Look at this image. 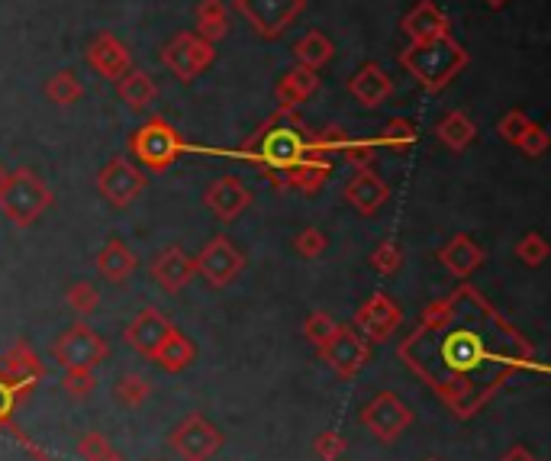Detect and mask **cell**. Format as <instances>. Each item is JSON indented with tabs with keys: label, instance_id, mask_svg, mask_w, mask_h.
I'll return each mask as SVG.
<instances>
[{
	"label": "cell",
	"instance_id": "cell-1",
	"mask_svg": "<svg viewBox=\"0 0 551 461\" xmlns=\"http://www.w3.org/2000/svg\"><path fill=\"white\" fill-rule=\"evenodd\" d=\"M310 129L297 117V110H274L271 117L261 123L255 133L245 142V155L252 158L258 171L284 187V171L297 165L303 155L310 152Z\"/></svg>",
	"mask_w": 551,
	"mask_h": 461
},
{
	"label": "cell",
	"instance_id": "cell-2",
	"mask_svg": "<svg viewBox=\"0 0 551 461\" xmlns=\"http://www.w3.org/2000/svg\"><path fill=\"white\" fill-rule=\"evenodd\" d=\"M468 52H464L461 42L448 36L439 39H426V42H410L400 52V65L416 78V84L429 94H439L442 88H448L461 68H468Z\"/></svg>",
	"mask_w": 551,
	"mask_h": 461
},
{
	"label": "cell",
	"instance_id": "cell-3",
	"mask_svg": "<svg viewBox=\"0 0 551 461\" xmlns=\"http://www.w3.org/2000/svg\"><path fill=\"white\" fill-rule=\"evenodd\" d=\"M49 207H52V187L33 168L10 171L4 184H0V213L17 229H29Z\"/></svg>",
	"mask_w": 551,
	"mask_h": 461
},
{
	"label": "cell",
	"instance_id": "cell-4",
	"mask_svg": "<svg viewBox=\"0 0 551 461\" xmlns=\"http://www.w3.org/2000/svg\"><path fill=\"white\" fill-rule=\"evenodd\" d=\"M129 152L139 158L145 171L162 175L184 152V139L165 117H149L133 136H129Z\"/></svg>",
	"mask_w": 551,
	"mask_h": 461
},
{
	"label": "cell",
	"instance_id": "cell-5",
	"mask_svg": "<svg viewBox=\"0 0 551 461\" xmlns=\"http://www.w3.org/2000/svg\"><path fill=\"white\" fill-rule=\"evenodd\" d=\"M232 10L261 39H281L300 13L307 10V0H232Z\"/></svg>",
	"mask_w": 551,
	"mask_h": 461
},
{
	"label": "cell",
	"instance_id": "cell-6",
	"mask_svg": "<svg viewBox=\"0 0 551 461\" xmlns=\"http://www.w3.org/2000/svg\"><path fill=\"white\" fill-rule=\"evenodd\" d=\"M49 352L62 368H97L100 362H107L110 345L97 329H91L87 323H75L52 342Z\"/></svg>",
	"mask_w": 551,
	"mask_h": 461
},
{
	"label": "cell",
	"instance_id": "cell-7",
	"mask_svg": "<svg viewBox=\"0 0 551 461\" xmlns=\"http://www.w3.org/2000/svg\"><path fill=\"white\" fill-rule=\"evenodd\" d=\"M171 452L181 461H210L223 445V432L207 423L203 413H187L168 436Z\"/></svg>",
	"mask_w": 551,
	"mask_h": 461
},
{
	"label": "cell",
	"instance_id": "cell-8",
	"mask_svg": "<svg viewBox=\"0 0 551 461\" xmlns=\"http://www.w3.org/2000/svg\"><path fill=\"white\" fill-rule=\"evenodd\" d=\"M361 426H365L377 442L390 445L413 426V410L406 407L394 391H381L371 403H365V410H361Z\"/></svg>",
	"mask_w": 551,
	"mask_h": 461
},
{
	"label": "cell",
	"instance_id": "cell-9",
	"mask_svg": "<svg viewBox=\"0 0 551 461\" xmlns=\"http://www.w3.org/2000/svg\"><path fill=\"white\" fill-rule=\"evenodd\" d=\"M216 59V46L197 33H178L168 46L162 49V65L171 71L178 81H194L207 71Z\"/></svg>",
	"mask_w": 551,
	"mask_h": 461
},
{
	"label": "cell",
	"instance_id": "cell-10",
	"mask_svg": "<svg viewBox=\"0 0 551 461\" xmlns=\"http://www.w3.org/2000/svg\"><path fill=\"white\" fill-rule=\"evenodd\" d=\"M319 355H323V362L336 371L339 378H355V374L371 362V345L355 326L339 323L336 333L323 342Z\"/></svg>",
	"mask_w": 551,
	"mask_h": 461
},
{
	"label": "cell",
	"instance_id": "cell-11",
	"mask_svg": "<svg viewBox=\"0 0 551 461\" xmlns=\"http://www.w3.org/2000/svg\"><path fill=\"white\" fill-rule=\"evenodd\" d=\"M97 191H100V197H104L110 207L126 210L145 191V171H139L126 155H116V158H110L104 168H100Z\"/></svg>",
	"mask_w": 551,
	"mask_h": 461
},
{
	"label": "cell",
	"instance_id": "cell-12",
	"mask_svg": "<svg viewBox=\"0 0 551 461\" xmlns=\"http://www.w3.org/2000/svg\"><path fill=\"white\" fill-rule=\"evenodd\" d=\"M197 275L210 287H226L245 271V255L232 246L229 236H213L207 246L194 255Z\"/></svg>",
	"mask_w": 551,
	"mask_h": 461
},
{
	"label": "cell",
	"instance_id": "cell-13",
	"mask_svg": "<svg viewBox=\"0 0 551 461\" xmlns=\"http://www.w3.org/2000/svg\"><path fill=\"white\" fill-rule=\"evenodd\" d=\"M400 320H403L400 304L390 294H384V291L371 294L365 304H361V310L355 313V326L371 342H387L390 336L397 333Z\"/></svg>",
	"mask_w": 551,
	"mask_h": 461
},
{
	"label": "cell",
	"instance_id": "cell-14",
	"mask_svg": "<svg viewBox=\"0 0 551 461\" xmlns=\"http://www.w3.org/2000/svg\"><path fill=\"white\" fill-rule=\"evenodd\" d=\"M203 207H207L220 223H232L252 207V191L242 184V178L223 175L203 191Z\"/></svg>",
	"mask_w": 551,
	"mask_h": 461
},
{
	"label": "cell",
	"instance_id": "cell-15",
	"mask_svg": "<svg viewBox=\"0 0 551 461\" xmlns=\"http://www.w3.org/2000/svg\"><path fill=\"white\" fill-rule=\"evenodd\" d=\"M84 62L91 65L100 78L116 81L123 78L129 68H133V55H129L126 42L113 33H97L91 42H87V52H84Z\"/></svg>",
	"mask_w": 551,
	"mask_h": 461
},
{
	"label": "cell",
	"instance_id": "cell-16",
	"mask_svg": "<svg viewBox=\"0 0 551 461\" xmlns=\"http://www.w3.org/2000/svg\"><path fill=\"white\" fill-rule=\"evenodd\" d=\"M174 333V323L168 320V316L162 310H155V307H145L139 316H133V323L126 326V345L133 352L145 355V358H152L158 349L165 345V339Z\"/></svg>",
	"mask_w": 551,
	"mask_h": 461
},
{
	"label": "cell",
	"instance_id": "cell-17",
	"mask_svg": "<svg viewBox=\"0 0 551 461\" xmlns=\"http://www.w3.org/2000/svg\"><path fill=\"white\" fill-rule=\"evenodd\" d=\"M149 275H152V281L162 287L165 294H181L184 287L194 281V275H197L194 255H187L181 246H168V249H162L152 258Z\"/></svg>",
	"mask_w": 551,
	"mask_h": 461
},
{
	"label": "cell",
	"instance_id": "cell-18",
	"mask_svg": "<svg viewBox=\"0 0 551 461\" xmlns=\"http://www.w3.org/2000/svg\"><path fill=\"white\" fill-rule=\"evenodd\" d=\"M342 197H345V204L355 207L361 216H374L387 204L390 187H387L384 178H377L371 168H365V171H355V178L345 184Z\"/></svg>",
	"mask_w": 551,
	"mask_h": 461
},
{
	"label": "cell",
	"instance_id": "cell-19",
	"mask_svg": "<svg viewBox=\"0 0 551 461\" xmlns=\"http://www.w3.org/2000/svg\"><path fill=\"white\" fill-rule=\"evenodd\" d=\"M403 33L410 36V42H426V39H439L452 33V20L432 4V0H419L416 7H410L403 13Z\"/></svg>",
	"mask_w": 551,
	"mask_h": 461
},
{
	"label": "cell",
	"instance_id": "cell-20",
	"mask_svg": "<svg viewBox=\"0 0 551 461\" xmlns=\"http://www.w3.org/2000/svg\"><path fill=\"white\" fill-rule=\"evenodd\" d=\"M348 94H352L361 107L374 110V107H381L384 100L394 97V81H390V75L381 65L368 62L355 71L352 81H348Z\"/></svg>",
	"mask_w": 551,
	"mask_h": 461
},
{
	"label": "cell",
	"instance_id": "cell-21",
	"mask_svg": "<svg viewBox=\"0 0 551 461\" xmlns=\"http://www.w3.org/2000/svg\"><path fill=\"white\" fill-rule=\"evenodd\" d=\"M439 262L452 271L455 278H471L477 268H481L484 262H487V255H484V249L477 246V242L468 236V233H458V236H452L445 242V246L439 249Z\"/></svg>",
	"mask_w": 551,
	"mask_h": 461
},
{
	"label": "cell",
	"instance_id": "cell-22",
	"mask_svg": "<svg viewBox=\"0 0 551 461\" xmlns=\"http://www.w3.org/2000/svg\"><path fill=\"white\" fill-rule=\"evenodd\" d=\"M332 175V162L326 155L307 152L297 165H290L284 171V187H294L300 194H316L319 187L326 184V178Z\"/></svg>",
	"mask_w": 551,
	"mask_h": 461
},
{
	"label": "cell",
	"instance_id": "cell-23",
	"mask_svg": "<svg viewBox=\"0 0 551 461\" xmlns=\"http://www.w3.org/2000/svg\"><path fill=\"white\" fill-rule=\"evenodd\" d=\"M0 371H4L7 378H13L17 384H23L26 391L36 381L46 378V368H42L39 355L33 352V345H29L26 339H20L17 345H10V352L0 358Z\"/></svg>",
	"mask_w": 551,
	"mask_h": 461
},
{
	"label": "cell",
	"instance_id": "cell-24",
	"mask_svg": "<svg viewBox=\"0 0 551 461\" xmlns=\"http://www.w3.org/2000/svg\"><path fill=\"white\" fill-rule=\"evenodd\" d=\"M316 88H319V71L297 65L278 81V88H274V100H278L281 110H297L300 104H307V100L316 94Z\"/></svg>",
	"mask_w": 551,
	"mask_h": 461
},
{
	"label": "cell",
	"instance_id": "cell-25",
	"mask_svg": "<svg viewBox=\"0 0 551 461\" xmlns=\"http://www.w3.org/2000/svg\"><path fill=\"white\" fill-rule=\"evenodd\" d=\"M97 271H100V278L110 281V284H126L129 275L136 271L133 249H129L120 236H110L104 242V249L97 252Z\"/></svg>",
	"mask_w": 551,
	"mask_h": 461
},
{
	"label": "cell",
	"instance_id": "cell-26",
	"mask_svg": "<svg viewBox=\"0 0 551 461\" xmlns=\"http://www.w3.org/2000/svg\"><path fill=\"white\" fill-rule=\"evenodd\" d=\"M194 358H197V349H194V342L187 339L181 329H174V333L165 339V345L152 355V362L162 368L165 374H181L194 365Z\"/></svg>",
	"mask_w": 551,
	"mask_h": 461
},
{
	"label": "cell",
	"instance_id": "cell-27",
	"mask_svg": "<svg viewBox=\"0 0 551 461\" xmlns=\"http://www.w3.org/2000/svg\"><path fill=\"white\" fill-rule=\"evenodd\" d=\"M116 94H120V100L129 107V110H145L155 100L158 88L149 71L142 68H129L123 78H116Z\"/></svg>",
	"mask_w": 551,
	"mask_h": 461
},
{
	"label": "cell",
	"instance_id": "cell-28",
	"mask_svg": "<svg viewBox=\"0 0 551 461\" xmlns=\"http://www.w3.org/2000/svg\"><path fill=\"white\" fill-rule=\"evenodd\" d=\"M435 136H439V142L448 152H464L477 139V126L464 110H452L435 126Z\"/></svg>",
	"mask_w": 551,
	"mask_h": 461
},
{
	"label": "cell",
	"instance_id": "cell-29",
	"mask_svg": "<svg viewBox=\"0 0 551 461\" xmlns=\"http://www.w3.org/2000/svg\"><path fill=\"white\" fill-rule=\"evenodd\" d=\"M194 17H197V36L200 39H207L216 46V42L229 36V10H226L223 0H200Z\"/></svg>",
	"mask_w": 551,
	"mask_h": 461
},
{
	"label": "cell",
	"instance_id": "cell-30",
	"mask_svg": "<svg viewBox=\"0 0 551 461\" xmlns=\"http://www.w3.org/2000/svg\"><path fill=\"white\" fill-rule=\"evenodd\" d=\"M294 55H297V65L310 68V71H323L332 62V55H336V46H332V39L326 33L310 30L294 46Z\"/></svg>",
	"mask_w": 551,
	"mask_h": 461
},
{
	"label": "cell",
	"instance_id": "cell-31",
	"mask_svg": "<svg viewBox=\"0 0 551 461\" xmlns=\"http://www.w3.org/2000/svg\"><path fill=\"white\" fill-rule=\"evenodd\" d=\"M46 97L58 107H71L84 97V84L78 81L75 71H55V75L46 81Z\"/></svg>",
	"mask_w": 551,
	"mask_h": 461
},
{
	"label": "cell",
	"instance_id": "cell-32",
	"mask_svg": "<svg viewBox=\"0 0 551 461\" xmlns=\"http://www.w3.org/2000/svg\"><path fill=\"white\" fill-rule=\"evenodd\" d=\"M113 397L120 400L123 407L136 410L152 397V381L145 378V374H123V378L113 384Z\"/></svg>",
	"mask_w": 551,
	"mask_h": 461
},
{
	"label": "cell",
	"instance_id": "cell-33",
	"mask_svg": "<svg viewBox=\"0 0 551 461\" xmlns=\"http://www.w3.org/2000/svg\"><path fill=\"white\" fill-rule=\"evenodd\" d=\"M416 126L403 117H394L387 120V126L381 129V136H377V146H387V149H397V152H406L416 146Z\"/></svg>",
	"mask_w": 551,
	"mask_h": 461
},
{
	"label": "cell",
	"instance_id": "cell-34",
	"mask_svg": "<svg viewBox=\"0 0 551 461\" xmlns=\"http://www.w3.org/2000/svg\"><path fill=\"white\" fill-rule=\"evenodd\" d=\"M65 304H68V310H75L81 320H84V316L97 313V307H100V291H97L91 281H75L65 291Z\"/></svg>",
	"mask_w": 551,
	"mask_h": 461
},
{
	"label": "cell",
	"instance_id": "cell-35",
	"mask_svg": "<svg viewBox=\"0 0 551 461\" xmlns=\"http://www.w3.org/2000/svg\"><path fill=\"white\" fill-rule=\"evenodd\" d=\"M371 268L377 271V275H384V278L397 275V271L403 268V246H400V242L397 239H384L381 246L371 252Z\"/></svg>",
	"mask_w": 551,
	"mask_h": 461
},
{
	"label": "cell",
	"instance_id": "cell-36",
	"mask_svg": "<svg viewBox=\"0 0 551 461\" xmlns=\"http://www.w3.org/2000/svg\"><path fill=\"white\" fill-rule=\"evenodd\" d=\"M377 152H381V146H377V139H348L345 146H342L345 162L352 165L355 171L374 168V162H377Z\"/></svg>",
	"mask_w": 551,
	"mask_h": 461
},
{
	"label": "cell",
	"instance_id": "cell-37",
	"mask_svg": "<svg viewBox=\"0 0 551 461\" xmlns=\"http://www.w3.org/2000/svg\"><path fill=\"white\" fill-rule=\"evenodd\" d=\"M78 455L84 461H126L104 436H100V432H84L81 442H78Z\"/></svg>",
	"mask_w": 551,
	"mask_h": 461
},
{
	"label": "cell",
	"instance_id": "cell-38",
	"mask_svg": "<svg viewBox=\"0 0 551 461\" xmlns=\"http://www.w3.org/2000/svg\"><path fill=\"white\" fill-rule=\"evenodd\" d=\"M94 387H97L94 368H65V374H62V391H65L71 400L91 397Z\"/></svg>",
	"mask_w": 551,
	"mask_h": 461
},
{
	"label": "cell",
	"instance_id": "cell-39",
	"mask_svg": "<svg viewBox=\"0 0 551 461\" xmlns=\"http://www.w3.org/2000/svg\"><path fill=\"white\" fill-rule=\"evenodd\" d=\"M516 258L526 268H539L545 265V258H548V242L542 233H526L519 242H516Z\"/></svg>",
	"mask_w": 551,
	"mask_h": 461
},
{
	"label": "cell",
	"instance_id": "cell-40",
	"mask_svg": "<svg viewBox=\"0 0 551 461\" xmlns=\"http://www.w3.org/2000/svg\"><path fill=\"white\" fill-rule=\"evenodd\" d=\"M336 320H332V316L329 313H310L307 316V320H303V339H307L310 345H313V349L319 352V349H323V342L332 336V333H336Z\"/></svg>",
	"mask_w": 551,
	"mask_h": 461
},
{
	"label": "cell",
	"instance_id": "cell-41",
	"mask_svg": "<svg viewBox=\"0 0 551 461\" xmlns=\"http://www.w3.org/2000/svg\"><path fill=\"white\" fill-rule=\"evenodd\" d=\"M345 142H348L345 129L339 123H329L326 129H319V133L310 136V152H316V155H332V152H342Z\"/></svg>",
	"mask_w": 551,
	"mask_h": 461
},
{
	"label": "cell",
	"instance_id": "cell-42",
	"mask_svg": "<svg viewBox=\"0 0 551 461\" xmlns=\"http://www.w3.org/2000/svg\"><path fill=\"white\" fill-rule=\"evenodd\" d=\"M326 249H329V236L323 233V229H316V226L300 229L297 239H294V252L300 258H319Z\"/></svg>",
	"mask_w": 551,
	"mask_h": 461
},
{
	"label": "cell",
	"instance_id": "cell-43",
	"mask_svg": "<svg viewBox=\"0 0 551 461\" xmlns=\"http://www.w3.org/2000/svg\"><path fill=\"white\" fill-rule=\"evenodd\" d=\"M313 452L323 461H339L348 452V442H345V436H339V432L326 429V432H319V436H316Z\"/></svg>",
	"mask_w": 551,
	"mask_h": 461
},
{
	"label": "cell",
	"instance_id": "cell-44",
	"mask_svg": "<svg viewBox=\"0 0 551 461\" xmlns=\"http://www.w3.org/2000/svg\"><path fill=\"white\" fill-rule=\"evenodd\" d=\"M529 123L532 120L522 110H510V113H503V120L497 123V136L510 142V146H516V142L522 139V133H526Z\"/></svg>",
	"mask_w": 551,
	"mask_h": 461
},
{
	"label": "cell",
	"instance_id": "cell-45",
	"mask_svg": "<svg viewBox=\"0 0 551 461\" xmlns=\"http://www.w3.org/2000/svg\"><path fill=\"white\" fill-rule=\"evenodd\" d=\"M516 146L522 149V155L529 158H542L548 152V133L539 126V123H529L526 133H522V139L516 142Z\"/></svg>",
	"mask_w": 551,
	"mask_h": 461
},
{
	"label": "cell",
	"instance_id": "cell-46",
	"mask_svg": "<svg viewBox=\"0 0 551 461\" xmlns=\"http://www.w3.org/2000/svg\"><path fill=\"white\" fill-rule=\"evenodd\" d=\"M448 320H452V300L442 297L423 310V320L419 323H423V329H442V326H448Z\"/></svg>",
	"mask_w": 551,
	"mask_h": 461
},
{
	"label": "cell",
	"instance_id": "cell-47",
	"mask_svg": "<svg viewBox=\"0 0 551 461\" xmlns=\"http://www.w3.org/2000/svg\"><path fill=\"white\" fill-rule=\"evenodd\" d=\"M23 394H26V387L17 384L13 378H7V374L0 371V416H7L13 410V403H17Z\"/></svg>",
	"mask_w": 551,
	"mask_h": 461
},
{
	"label": "cell",
	"instance_id": "cell-48",
	"mask_svg": "<svg viewBox=\"0 0 551 461\" xmlns=\"http://www.w3.org/2000/svg\"><path fill=\"white\" fill-rule=\"evenodd\" d=\"M500 461H539V458H535L532 449H526V445L516 442V445H510V449L500 455Z\"/></svg>",
	"mask_w": 551,
	"mask_h": 461
},
{
	"label": "cell",
	"instance_id": "cell-49",
	"mask_svg": "<svg viewBox=\"0 0 551 461\" xmlns=\"http://www.w3.org/2000/svg\"><path fill=\"white\" fill-rule=\"evenodd\" d=\"M484 4H487L490 10H500V7H506V4H510V0H484Z\"/></svg>",
	"mask_w": 551,
	"mask_h": 461
},
{
	"label": "cell",
	"instance_id": "cell-50",
	"mask_svg": "<svg viewBox=\"0 0 551 461\" xmlns=\"http://www.w3.org/2000/svg\"><path fill=\"white\" fill-rule=\"evenodd\" d=\"M4 178H7V171H4V168H0V184H4Z\"/></svg>",
	"mask_w": 551,
	"mask_h": 461
},
{
	"label": "cell",
	"instance_id": "cell-51",
	"mask_svg": "<svg viewBox=\"0 0 551 461\" xmlns=\"http://www.w3.org/2000/svg\"><path fill=\"white\" fill-rule=\"evenodd\" d=\"M423 461H442V458H423Z\"/></svg>",
	"mask_w": 551,
	"mask_h": 461
}]
</instances>
